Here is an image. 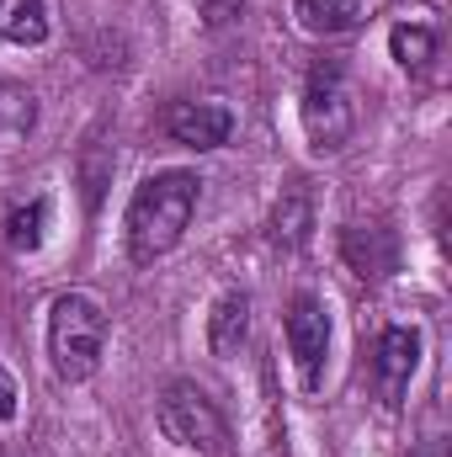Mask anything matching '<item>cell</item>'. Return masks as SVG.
Here are the masks:
<instances>
[{"label":"cell","mask_w":452,"mask_h":457,"mask_svg":"<svg viewBox=\"0 0 452 457\" xmlns=\"http://www.w3.org/2000/svg\"><path fill=\"white\" fill-rule=\"evenodd\" d=\"M155 415H160V431H165L176 447H187V453H197V457H224L229 453V420L219 415V404H213L203 388L171 383V388L160 394Z\"/></svg>","instance_id":"obj_3"},{"label":"cell","mask_w":452,"mask_h":457,"mask_svg":"<svg viewBox=\"0 0 452 457\" xmlns=\"http://www.w3.org/2000/svg\"><path fill=\"white\" fill-rule=\"evenodd\" d=\"M43 224H48V203L38 197V203H27V208H16V213L5 219V245H11L16 255H27V250H38V245H43Z\"/></svg>","instance_id":"obj_14"},{"label":"cell","mask_w":452,"mask_h":457,"mask_svg":"<svg viewBox=\"0 0 452 457\" xmlns=\"http://www.w3.org/2000/svg\"><path fill=\"white\" fill-rule=\"evenodd\" d=\"M0 43H11V48L48 43V5L43 0H0Z\"/></svg>","instance_id":"obj_11"},{"label":"cell","mask_w":452,"mask_h":457,"mask_svg":"<svg viewBox=\"0 0 452 457\" xmlns=\"http://www.w3.org/2000/svg\"><path fill=\"white\" fill-rule=\"evenodd\" d=\"M16 399H21L16 394V378L0 367V420H16Z\"/></svg>","instance_id":"obj_17"},{"label":"cell","mask_w":452,"mask_h":457,"mask_svg":"<svg viewBox=\"0 0 452 457\" xmlns=\"http://www.w3.org/2000/svg\"><path fill=\"white\" fill-rule=\"evenodd\" d=\"M197 192H203V181L192 170H160V176L133 187L122 234H128V255L138 266H149L181 245V234L197 213Z\"/></svg>","instance_id":"obj_1"},{"label":"cell","mask_w":452,"mask_h":457,"mask_svg":"<svg viewBox=\"0 0 452 457\" xmlns=\"http://www.w3.org/2000/svg\"><path fill=\"white\" fill-rule=\"evenodd\" d=\"M378 388H383V399L389 404H399L405 399V388H410V378H415V367H421V330H410V325H389L383 336H378Z\"/></svg>","instance_id":"obj_7"},{"label":"cell","mask_w":452,"mask_h":457,"mask_svg":"<svg viewBox=\"0 0 452 457\" xmlns=\"http://www.w3.org/2000/svg\"><path fill=\"white\" fill-rule=\"evenodd\" d=\"M165 133L187 149H219L234 133V112L224 102H176L165 112Z\"/></svg>","instance_id":"obj_6"},{"label":"cell","mask_w":452,"mask_h":457,"mask_svg":"<svg viewBox=\"0 0 452 457\" xmlns=\"http://www.w3.org/2000/svg\"><path fill=\"white\" fill-rule=\"evenodd\" d=\"M304 234H309V203L298 197V192H288L282 203H277V213H272V239L277 245H304Z\"/></svg>","instance_id":"obj_15"},{"label":"cell","mask_w":452,"mask_h":457,"mask_svg":"<svg viewBox=\"0 0 452 457\" xmlns=\"http://www.w3.org/2000/svg\"><path fill=\"white\" fill-rule=\"evenodd\" d=\"M32 122H38V102H32V91L0 80V149L21 144V138L32 133Z\"/></svg>","instance_id":"obj_13"},{"label":"cell","mask_w":452,"mask_h":457,"mask_svg":"<svg viewBox=\"0 0 452 457\" xmlns=\"http://www.w3.org/2000/svg\"><path fill=\"white\" fill-rule=\"evenodd\" d=\"M293 16L309 37H340V32L362 27L367 0H293Z\"/></svg>","instance_id":"obj_9"},{"label":"cell","mask_w":452,"mask_h":457,"mask_svg":"<svg viewBox=\"0 0 452 457\" xmlns=\"http://www.w3.org/2000/svg\"><path fill=\"white\" fill-rule=\"evenodd\" d=\"M304 133H309L314 154H340L356 133V107H351L346 75L336 64H320L304 86Z\"/></svg>","instance_id":"obj_4"},{"label":"cell","mask_w":452,"mask_h":457,"mask_svg":"<svg viewBox=\"0 0 452 457\" xmlns=\"http://www.w3.org/2000/svg\"><path fill=\"white\" fill-rule=\"evenodd\" d=\"M239 5H245V0H197V11H203V21H208V27L234 21V16H239Z\"/></svg>","instance_id":"obj_16"},{"label":"cell","mask_w":452,"mask_h":457,"mask_svg":"<svg viewBox=\"0 0 452 457\" xmlns=\"http://www.w3.org/2000/svg\"><path fill=\"white\" fill-rule=\"evenodd\" d=\"M282 330H288V351L298 361L304 388L314 394L320 378H325V351H331V314H325V303L314 293H298L288 303V314H282Z\"/></svg>","instance_id":"obj_5"},{"label":"cell","mask_w":452,"mask_h":457,"mask_svg":"<svg viewBox=\"0 0 452 457\" xmlns=\"http://www.w3.org/2000/svg\"><path fill=\"white\" fill-rule=\"evenodd\" d=\"M107 314L91 293H59L48 309V361L59 383H86L102 367Z\"/></svg>","instance_id":"obj_2"},{"label":"cell","mask_w":452,"mask_h":457,"mask_svg":"<svg viewBox=\"0 0 452 457\" xmlns=\"http://www.w3.org/2000/svg\"><path fill=\"white\" fill-rule=\"evenodd\" d=\"M340 255H346V266L356 277L378 282V277H389L399 266V239H394V228H383V224H351L340 234Z\"/></svg>","instance_id":"obj_8"},{"label":"cell","mask_w":452,"mask_h":457,"mask_svg":"<svg viewBox=\"0 0 452 457\" xmlns=\"http://www.w3.org/2000/svg\"><path fill=\"white\" fill-rule=\"evenodd\" d=\"M245 341H250V298L224 293L208 314V345H213V356H239Z\"/></svg>","instance_id":"obj_10"},{"label":"cell","mask_w":452,"mask_h":457,"mask_svg":"<svg viewBox=\"0 0 452 457\" xmlns=\"http://www.w3.org/2000/svg\"><path fill=\"white\" fill-rule=\"evenodd\" d=\"M410 457H448V442H442V436H426V442H421Z\"/></svg>","instance_id":"obj_18"},{"label":"cell","mask_w":452,"mask_h":457,"mask_svg":"<svg viewBox=\"0 0 452 457\" xmlns=\"http://www.w3.org/2000/svg\"><path fill=\"white\" fill-rule=\"evenodd\" d=\"M389 48H394V59H399L405 75H426L431 59H437V32L426 21H399L389 32Z\"/></svg>","instance_id":"obj_12"}]
</instances>
